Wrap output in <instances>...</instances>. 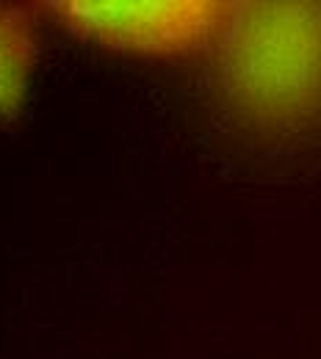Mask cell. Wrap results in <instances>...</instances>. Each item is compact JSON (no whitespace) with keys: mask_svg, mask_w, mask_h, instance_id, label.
<instances>
[{"mask_svg":"<svg viewBox=\"0 0 321 359\" xmlns=\"http://www.w3.org/2000/svg\"><path fill=\"white\" fill-rule=\"evenodd\" d=\"M37 64V22L28 8L0 3V116L20 108Z\"/></svg>","mask_w":321,"mask_h":359,"instance_id":"cell-3","label":"cell"},{"mask_svg":"<svg viewBox=\"0 0 321 359\" xmlns=\"http://www.w3.org/2000/svg\"><path fill=\"white\" fill-rule=\"evenodd\" d=\"M235 0H47L42 8L81 39L133 55L214 53Z\"/></svg>","mask_w":321,"mask_h":359,"instance_id":"cell-2","label":"cell"},{"mask_svg":"<svg viewBox=\"0 0 321 359\" xmlns=\"http://www.w3.org/2000/svg\"><path fill=\"white\" fill-rule=\"evenodd\" d=\"M211 55L216 97L249 133L282 138L321 122V3L235 0Z\"/></svg>","mask_w":321,"mask_h":359,"instance_id":"cell-1","label":"cell"}]
</instances>
